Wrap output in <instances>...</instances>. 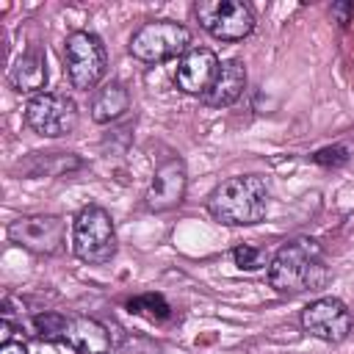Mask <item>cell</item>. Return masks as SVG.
<instances>
[{"label": "cell", "mask_w": 354, "mask_h": 354, "mask_svg": "<svg viewBox=\"0 0 354 354\" xmlns=\"http://www.w3.org/2000/svg\"><path fill=\"white\" fill-rule=\"evenodd\" d=\"M329 271L324 249L313 238H293L268 263V285L279 293H304L324 288Z\"/></svg>", "instance_id": "obj_1"}, {"label": "cell", "mask_w": 354, "mask_h": 354, "mask_svg": "<svg viewBox=\"0 0 354 354\" xmlns=\"http://www.w3.org/2000/svg\"><path fill=\"white\" fill-rule=\"evenodd\" d=\"M207 210L216 221L227 227H249L266 218L268 210V185L260 174L230 177L213 188Z\"/></svg>", "instance_id": "obj_2"}, {"label": "cell", "mask_w": 354, "mask_h": 354, "mask_svg": "<svg viewBox=\"0 0 354 354\" xmlns=\"http://www.w3.org/2000/svg\"><path fill=\"white\" fill-rule=\"evenodd\" d=\"M72 252L88 266H102L116 254L113 218L100 205H86L72 224Z\"/></svg>", "instance_id": "obj_3"}, {"label": "cell", "mask_w": 354, "mask_h": 354, "mask_svg": "<svg viewBox=\"0 0 354 354\" xmlns=\"http://www.w3.org/2000/svg\"><path fill=\"white\" fill-rule=\"evenodd\" d=\"M191 44V33L185 25L171 22V19H155L141 25L133 39H130V53L138 61L147 64H158V61H169L177 55H185Z\"/></svg>", "instance_id": "obj_4"}, {"label": "cell", "mask_w": 354, "mask_h": 354, "mask_svg": "<svg viewBox=\"0 0 354 354\" xmlns=\"http://www.w3.org/2000/svg\"><path fill=\"white\" fill-rule=\"evenodd\" d=\"M194 14L199 25L218 41H241L254 30V14L241 0H199Z\"/></svg>", "instance_id": "obj_5"}, {"label": "cell", "mask_w": 354, "mask_h": 354, "mask_svg": "<svg viewBox=\"0 0 354 354\" xmlns=\"http://www.w3.org/2000/svg\"><path fill=\"white\" fill-rule=\"evenodd\" d=\"M64 61H66V75L75 88L88 91L100 83L105 75V47L100 36L88 30H75L64 41Z\"/></svg>", "instance_id": "obj_6"}, {"label": "cell", "mask_w": 354, "mask_h": 354, "mask_svg": "<svg viewBox=\"0 0 354 354\" xmlns=\"http://www.w3.org/2000/svg\"><path fill=\"white\" fill-rule=\"evenodd\" d=\"M25 122L33 133L44 138H61L75 130L77 124V105L69 94L61 91H41L28 100Z\"/></svg>", "instance_id": "obj_7"}, {"label": "cell", "mask_w": 354, "mask_h": 354, "mask_svg": "<svg viewBox=\"0 0 354 354\" xmlns=\"http://www.w3.org/2000/svg\"><path fill=\"white\" fill-rule=\"evenodd\" d=\"M8 241L33 254H61L66 246V224L50 213L19 216L8 224Z\"/></svg>", "instance_id": "obj_8"}, {"label": "cell", "mask_w": 354, "mask_h": 354, "mask_svg": "<svg viewBox=\"0 0 354 354\" xmlns=\"http://www.w3.org/2000/svg\"><path fill=\"white\" fill-rule=\"evenodd\" d=\"M351 324L354 321H351L348 307L340 299H335V296L315 299L301 313V326L313 337H318L324 343H340V340H346L348 332H351Z\"/></svg>", "instance_id": "obj_9"}, {"label": "cell", "mask_w": 354, "mask_h": 354, "mask_svg": "<svg viewBox=\"0 0 354 354\" xmlns=\"http://www.w3.org/2000/svg\"><path fill=\"white\" fill-rule=\"evenodd\" d=\"M185 188H188V171H185V163L180 158H171L166 160L163 166L155 169L152 174V183L147 188V207L155 210V213H163V210H171L183 202L185 196Z\"/></svg>", "instance_id": "obj_10"}, {"label": "cell", "mask_w": 354, "mask_h": 354, "mask_svg": "<svg viewBox=\"0 0 354 354\" xmlns=\"http://www.w3.org/2000/svg\"><path fill=\"white\" fill-rule=\"evenodd\" d=\"M218 66H221V64H218V58H216L213 50H207V47H194V50H188V53L180 58L177 72H174V83H177V88L185 91V94H199V97H205V94L210 91L216 75H218Z\"/></svg>", "instance_id": "obj_11"}, {"label": "cell", "mask_w": 354, "mask_h": 354, "mask_svg": "<svg viewBox=\"0 0 354 354\" xmlns=\"http://www.w3.org/2000/svg\"><path fill=\"white\" fill-rule=\"evenodd\" d=\"M61 343L69 346L75 354H105L111 346V337L100 321L88 315H66Z\"/></svg>", "instance_id": "obj_12"}, {"label": "cell", "mask_w": 354, "mask_h": 354, "mask_svg": "<svg viewBox=\"0 0 354 354\" xmlns=\"http://www.w3.org/2000/svg\"><path fill=\"white\" fill-rule=\"evenodd\" d=\"M243 86H246V69H243V64L238 58H230V61H224L218 66V75H216L210 91L202 97V102L210 105V108L232 105L241 97Z\"/></svg>", "instance_id": "obj_13"}, {"label": "cell", "mask_w": 354, "mask_h": 354, "mask_svg": "<svg viewBox=\"0 0 354 354\" xmlns=\"http://www.w3.org/2000/svg\"><path fill=\"white\" fill-rule=\"evenodd\" d=\"M8 80L22 94H33V97L41 94V88L47 86V61H44V53L33 47L25 55H19L17 64L8 72Z\"/></svg>", "instance_id": "obj_14"}, {"label": "cell", "mask_w": 354, "mask_h": 354, "mask_svg": "<svg viewBox=\"0 0 354 354\" xmlns=\"http://www.w3.org/2000/svg\"><path fill=\"white\" fill-rule=\"evenodd\" d=\"M130 108V94L122 83H111L105 88H100L91 100V119L97 124H108L113 119H119L124 111Z\"/></svg>", "instance_id": "obj_15"}, {"label": "cell", "mask_w": 354, "mask_h": 354, "mask_svg": "<svg viewBox=\"0 0 354 354\" xmlns=\"http://www.w3.org/2000/svg\"><path fill=\"white\" fill-rule=\"evenodd\" d=\"M127 310L136 313V315H147L152 321H160V318L171 315V307H169V301L160 293H141V296L127 301Z\"/></svg>", "instance_id": "obj_16"}, {"label": "cell", "mask_w": 354, "mask_h": 354, "mask_svg": "<svg viewBox=\"0 0 354 354\" xmlns=\"http://www.w3.org/2000/svg\"><path fill=\"white\" fill-rule=\"evenodd\" d=\"M64 326H66V315H61V313H47L44 310V313H36L33 315V329L47 343H61Z\"/></svg>", "instance_id": "obj_17"}, {"label": "cell", "mask_w": 354, "mask_h": 354, "mask_svg": "<svg viewBox=\"0 0 354 354\" xmlns=\"http://www.w3.org/2000/svg\"><path fill=\"white\" fill-rule=\"evenodd\" d=\"M232 260H235V266H238V268H243V271H257V268H263V266H268V263H271V260L266 257V252H263V249L249 246V243L235 246V249H232Z\"/></svg>", "instance_id": "obj_18"}, {"label": "cell", "mask_w": 354, "mask_h": 354, "mask_svg": "<svg viewBox=\"0 0 354 354\" xmlns=\"http://www.w3.org/2000/svg\"><path fill=\"white\" fill-rule=\"evenodd\" d=\"M313 160L321 163V166H340V163L348 160V149L346 147H324L313 155Z\"/></svg>", "instance_id": "obj_19"}, {"label": "cell", "mask_w": 354, "mask_h": 354, "mask_svg": "<svg viewBox=\"0 0 354 354\" xmlns=\"http://www.w3.org/2000/svg\"><path fill=\"white\" fill-rule=\"evenodd\" d=\"M0 354H28V348H25L22 340H6L0 346Z\"/></svg>", "instance_id": "obj_20"}]
</instances>
